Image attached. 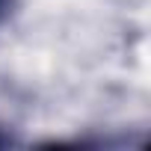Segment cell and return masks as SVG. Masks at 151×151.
Returning a JSON list of instances; mask_svg holds the SVG:
<instances>
[{
	"mask_svg": "<svg viewBox=\"0 0 151 151\" xmlns=\"http://www.w3.org/2000/svg\"><path fill=\"white\" fill-rule=\"evenodd\" d=\"M15 12V0H0V27H3Z\"/></svg>",
	"mask_w": 151,
	"mask_h": 151,
	"instance_id": "cell-1",
	"label": "cell"
},
{
	"mask_svg": "<svg viewBox=\"0 0 151 151\" xmlns=\"http://www.w3.org/2000/svg\"><path fill=\"white\" fill-rule=\"evenodd\" d=\"M6 145H9V136L3 133V127H0V148H6Z\"/></svg>",
	"mask_w": 151,
	"mask_h": 151,
	"instance_id": "cell-2",
	"label": "cell"
}]
</instances>
